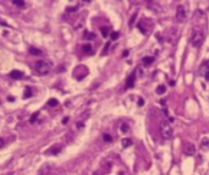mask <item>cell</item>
Instances as JSON below:
<instances>
[{"label": "cell", "instance_id": "24", "mask_svg": "<svg viewBox=\"0 0 209 175\" xmlns=\"http://www.w3.org/2000/svg\"><path fill=\"white\" fill-rule=\"evenodd\" d=\"M86 39H94L95 38V34L94 33H87L86 32V37H84Z\"/></svg>", "mask_w": 209, "mask_h": 175}, {"label": "cell", "instance_id": "12", "mask_svg": "<svg viewBox=\"0 0 209 175\" xmlns=\"http://www.w3.org/2000/svg\"><path fill=\"white\" fill-rule=\"evenodd\" d=\"M82 50H83V53H86V54H92V53H93V49H92V45H90V44H84V45L82 47Z\"/></svg>", "mask_w": 209, "mask_h": 175}, {"label": "cell", "instance_id": "9", "mask_svg": "<svg viewBox=\"0 0 209 175\" xmlns=\"http://www.w3.org/2000/svg\"><path fill=\"white\" fill-rule=\"evenodd\" d=\"M10 77L12 80H21L23 77V72L22 71H19V70H12L10 72Z\"/></svg>", "mask_w": 209, "mask_h": 175}, {"label": "cell", "instance_id": "20", "mask_svg": "<svg viewBox=\"0 0 209 175\" xmlns=\"http://www.w3.org/2000/svg\"><path fill=\"white\" fill-rule=\"evenodd\" d=\"M202 147H203V148H209V138L204 137V138L202 140Z\"/></svg>", "mask_w": 209, "mask_h": 175}, {"label": "cell", "instance_id": "3", "mask_svg": "<svg viewBox=\"0 0 209 175\" xmlns=\"http://www.w3.org/2000/svg\"><path fill=\"white\" fill-rule=\"evenodd\" d=\"M36 70L39 75H47L50 70V65L44 60H39L36 62Z\"/></svg>", "mask_w": 209, "mask_h": 175}, {"label": "cell", "instance_id": "1", "mask_svg": "<svg viewBox=\"0 0 209 175\" xmlns=\"http://www.w3.org/2000/svg\"><path fill=\"white\" fill-rule=\"evenodd\" d=\"M191 44L194 47V48H198L203 44L204 42V33L200 31V30H194L192 36H191V39H190Z\"/></svg>", "mask_w": 209, "mask_h": 175}, {"label": "cell", "instance_id": "33", "mask_svg": "<svg viewBox=\"0 0 209 175\" xmlns=\"http://www.w3.org/2000/svg\"><path fill=\"white\" fill-rule=\"evenodd\" d=\"M127 55H129V50H125V52H124V55H122V56H125V58H126Z\"/></svg>", "mask_w": 209, "mask_h": 175}, {"label": "cell", "instance_id": "10", "mask_svg": "<svg viewBox=\"0 0 209 175\" xmlns=\"http://www.w3.org/2000/svg\"><path fill=\"white\" fill-rule=\"evenodd\" d=\"M61 149H62V147H61V146L55 145V146L50 147V148L47 151V153H48V154H58V153H60V152H61Z\"/></svg>", "mask_w": 209, "mask_h": 175}, {"label": "cell", "instance_id": "22", "mask_svg": "<svg viewBox=\"0 0 209 175\" xmlns=\"http://www.w3.org/2000/svg\"><path fill=\"white\" fill-rule=\"evenodd\" d=\"M38 115H39V113H34V114L31 116L30 123H31V124H34V123H36V120H37V118H38Z\"/></svg>", "mask_w": 209, "mask_h": 175}, {"label": "cell", "instance_id": "32", "mask_svg": "<svg viewBox=\"0 0 209 175\" xmlns=\"http://www.w3.org/2000/svg\"><path fill=\"white\" fill-rule=\"evenodd\" d=\"M67 121H69V118H67V116H66V118H64V119H62V124H66V123H67Z\"/></svg>", "mask_w": 209, "mask_h": 175}, {"label": "cell", "instance_id": "18", "mask_svg": "<svg viewBox=\"0 0 209 175\" xmlns=\"http://www.w3.org/2000/svg\"><path fill=\"white\" fill-rule=\"evenodd\" d=\"M30 97H32V91H31V88H30V87H26V88H25V95H23V98L26 99V98H30Z\"/></svg>", "mask_w": 209, "mask_h": 175}, {"label": "cell", "instance_id": "7", "mask_svg": "<svg viewBox=\"0 0 209 175\" xmlns=\"http://www.w3.org/2000/svg\"><path fill=\"white\" fill-rule=\"evenodd\" d=\"M208 72H209V61H204L199 67V75L205 77V75Z\"/></svg>", "mask_w": 209, "mask_h": 175}, {"label": "cell", "instance_id": "4", "mask_svg": "<svg viewBox=\"0 0 209 175\" xmlns=\"http://www.w3.org/2000/svg\"><path fill=\"white\" fill-rule=\"evenodd\" d=\"M176 19H177L179 21H181V22L186 21V19H187V12H186V9H185L183 5H179V6H177V9H176Z\"/></svg>", "mask_w": 209, "mask_h": 175}, {"label": "cell", "instance_id": "31", "mask_svg": "<svg viewBox=\"0 0 209 175\" xmlns=\"http://www.w3.org/2000/svg\"><path fill=\"white\" fill-rule=\"evenodd\" d=\"M3 146H4V140H3L2 137H0V148H2Z\"/></svg>", "mask_w": 209, "mask_h": 175}, {"label": "cell", "instance_id": "15", "mask_svg": "<svg viewBox=\"0 0 209 175\" xmlns=\"http://www.w3.org/2000/svg\"><path fill=\"white\" fill-rule=\"evenodd\" d=\"M142 61H143L144 65H151V64L154 61V58H153V56H144V58L142 59Z\"/></svg>", "mask_w": 209, "mask_h": 175}, {"label": "cell", "instance_id": "6", "mask_svg": "<svg viewBox=\"0 0 209 175\" xmlns=\"http://www.w3.org/2000/svg\"><path fill=\"white\" fill-rule=\"evenodd\" d=\"M183 153L186 155H193L196 153V147L192 143H186L183 147Z\"/></svg>", "mask_w": 209, "mask_h": 175}, {"label": "cell", "instance_id": "16", "mask_svg": "<svg viewBox=\"0 0 209 175\" xmlns=\"http://www.w3.org/2000/svg\"><path fill=\"white\" fill-rule=\"evenodd\" d=\"M121 143H122V147H124V148H127V147H130V146L132 145V140H131V138H124V140L121 141Z\"/></svg>", "mask_w": 209, "mask_h": 175}, {"label": "cell", "instance_id": "19", "mask_svg": "<svg viewBox=\"0 0 209 175\" xmlns=\"http://www.w3.org/2000/svg\"><path fill=\"white\" fill-rule=\"evenodd\" d=\"M100 32H101V36H103L104 38L109 36V28H108V27H101V28H100Z\"/></svg>", "mask_w": 209, "mask_h": 175}, {"label": "cell", "instance_id": "14", "mask_svg": "<svg viewBox=\"0 0 209 175\" xmlns=\"http://www.w3.org/2000/svg\"><path fill=\"white\" fill-rule=\"evenodd\" d=\"M165 91H166V87H165L164 84L158 86V87H157V90H155L157 95H164V93H165Z\"/></svg>", "mask_w": 209, "mask_h": 175}, {"label": "cell", "instance_id": "21", "mask_svg": "<svg viewBox=\"0 0 209 175\" xmlns=\"http://www.w3.org/2000/svg\"><path fill=\"white\" fill-rule=\"evenodd\" d=\"M103 140L105 141V142H112V141H113V137H112L109 134H104V135H103Z\"/></svg>", "mask_w": 209, "mask_h": 175}, {"label": "cell", "instance_id": "23", "mask_svg": "<svg viewBox=\"0 0 209 175\" xmlns=\"http://www.w3.org/2000/svg\"><path fill=\"white\" fill-rule=\"evenodd\" d=\"M110 37H112V39L113 41H115V39H118L119 38V32H112V34H110Z\"/></svg>", "mask_w": 209, "mask_h": 175}, {"label": "cell", "instance_id": "27", "mask_svg": "<svg viewBox=\"0 0 209 175\" xmlns=\"http://www.w3.org/2000/svg\"><path fill=\"white\" fill-rule=\"evenodd\" d=\"M76 126H77V129H83V127H84V124H83L82 121H78Z\"/></svg>", "mask_w": 209, "mask_h": 175}, {"label": "cell", "instance_id": "8", "mask_svg": "<svg viewBox=\"0 0 209 175\" xmlns=\"http://www.w3.org/2000/svg\"><path fill=\"white\" fill-rule=\"evenodd\" d=\"M135 80H136V75L135 73H131V76L127 78L126 81V86H125V88H132V87L135 86Z\"/></svg>", "mask_w": 209, "mask_h": 175}, {"label": "cell", "instance_id": "5", "mask_svg": "<svg viewBox=\"0 0 209 175\" xmlns=\"http://www.w3.org/2000/svg\"><path fill=\"white\" fill-rule=\"evenodd\" d=\"M51 168H53V165H51L50 163H44V164L41 166V169L38 170V175H48V174L50 173Z\"/></svg>", "mask_w": 209, "mask_h": 175}, {"label": "cell", "instance_id": "17", "mask_svg": "<svg viewBox=\"0 0 209 175\" xmlns=\"http://www.w3.org/2000/svg\"><path fill=\"white\" fill-rule=\"evenodd\" d=\"M58 104H59V101H58V99H55V98H50V99L48 101V105H49V107H51V108L56 107Z\"/></svg>", "mask_w": 209, "mask_h": 175}, {"label": "cell", "instance_id": "26", "mask_svg": "<svg viewBox=\"0 0 209 175\" xmlns=\"http://www.w3.org/2000/svg\"><path fill=\"white\" fill-rule=\"evenodd\" d=\"M136 17H137V14H133V15H132V19L130 20V27L133 25V22H135V20H136Z\"/></svg>", "mask_w": 209, "mask_h": 175}, {"label": "cell", "instance_id": "29", "mask_svg": "<svg viewBox=\"0 0 209 175\" xmlns=\"http://www.w3.org/2000/svg\"><path fill=\"white\" fill-rule=\"evenodd\" d=\"M138 105H140V107H142V105H144V99H142V98H140V99H138Z\"/></svg>", "mask_w": 209, "mask_h": 175}, {"label": "cell", "instance_id": "13", "mask_svg": "<svg viewBox=\"0 0 209 175\" xmlns=\"http://www.w3.org/2000/svg\"><path fill=\"white\" fill-rule=\"evenodd\" d=\"M12 4L19 6V8H21V9H23L26 6V3L23 2V0H12Z\"/></svg>", "mask_w": 209, "mask_h": 175}, {"label": "cell", "instance_id": "30", "mask_svg": "<svg viewBox=\"0 0 209 175\" xmlns=\"http://www.w3.org/2000/svg\"><path fill=\"white\" fill-rule=\"evenodd\" d=\"M109 45H110V43H107V44H105V49H104V52H103V54H105V53H107V50H108V48H109Z\"/></svg>", "mask_w": 209, "mask_h": 175}, {"label": "cell", "instance_id": "25", "mask_svg": "<svg viewBox=\"0 0 209 175\" xmlns=\"http://www.w3.org/2000/svg\"><path fill=\"white\" fill-rule=\"evenodd\" d=\"M121 131L122 132H127L129 131V125L127 124H122L121 125Z\"/></svg>", "mask_w": 209, "mask_h": 175}, {"label": "cell", "instance_id": "2", "mask_svg": "<svg viewBox=\"0 0 209 175\" xmlns=\"http://www.w3.org/2000/svg\"><path fill=\"white\" fill-rule=\"evenodd\" d=\"M160 134H161V137L165 138V140L171 138V136H172V129H171L169 121L163 120L160 123Z\"/></svg>", "mask_w": 209, "mask_h": 175}, {"label": "cell", "instance_id": "28", "mask_svg": "<svg viewBox=\"0 0 209 175\" xmlns=\"http://www.w3.org/2000/svg\"><path fill=\"white\" fill-rule=\"evenodd\" d=\"M76 10H77V6H75V8H67L66 9L67 12H72V11H76Z\"/></svg>", "mask_w": 209, "mask_h": 175}, {"label": "cell", "instance_id": "11", "mask_svg": "<svg viewBox=\"0 0 209 175\" xmlns=\"http://www.w3.org/2000/svg\"><path fill=\"white\" fill-rule=\"evenodd\" d=\"M28 52H30V54L33 55V56H36V55H42V50L38 49V48H36V47H30Z\"/></svg>", "mask_w": 209, "mask_h": 175}]
</instances>
